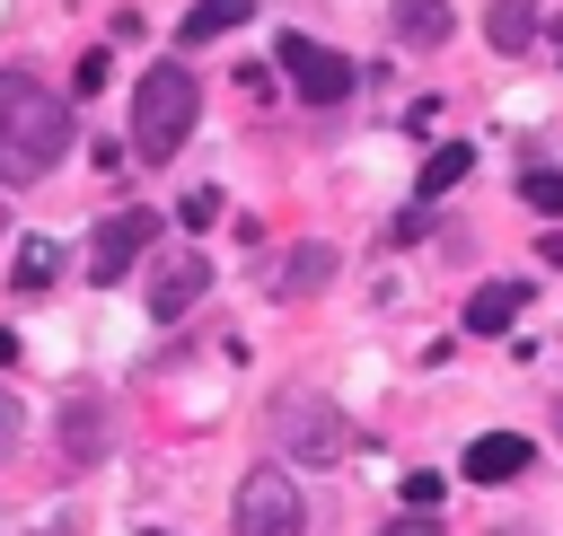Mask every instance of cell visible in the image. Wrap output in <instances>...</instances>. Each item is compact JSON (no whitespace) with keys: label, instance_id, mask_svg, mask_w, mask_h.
Listing matches in <instances>:
<instances>
[{"label":"cell","instance_id":"2","mask_svg":"<svg viewBox=\"0 0 563 536\" xmlns=\"http://www.w3.org/2000/svg\"><path fill=\"white\" fill-rule=\"evenodd\" d=\"M194 114H202V88H194V70H185V62L141 70V97H132V149H141V167H167V158L185 149Z\"/></svg>","mask_w":563,"mask_h":536},{"label":"cell","instance_id":"18","mask_svg":"<svg viewBox=\"0 0 563 536\" xmlns=\"http://www.w3.org/2000/svg\"><path fill=\"white\" fill-rule=\"evenodd\" d=\"M440 492H449V483H440V474H431V466H413V474H405V510H431V501H440Z\"/></svg>","mask_w":563,"mask_h":536},{"label":"cell","instance_id":"17","mask_svg":"<svg viewBox=\"0 0 563 536\" xmlns=\"http://www.w3.org/2000/svg\"><path fill=\"white\" fill-rule=\"evenodd\" d=\"M519 193H528V211L563 220V167H528V176H519Z\"/></svg>","mask_w":563,"mask_h":536},{"label":"cell","instance_id":"5","mask_svg":"<svg viewBox=\"0 0 563 536\" xmlns=\"http://www.w3.org/2000/svg\"><path fill=\"white\" fill-rule=\"evenodd\" d=\"M282 70H290V88H299V105H343L352 97V62L334 53V44H317V35H282Z\"/></svg>","mask_w":563,"mask_h":536},{"label":"cell","instance_id":"16","mask_svg":"<svg viewBox=\"0 0 563 536\" xmlns=\"http://www.w3.org/2000/svg\"><path fill=\"white\" fill-rule=\"evenodd\" d=\"M53 272H62V246H53V237H26V255H18V290H44Z\"/></svg>","mask_w":563,"mask_h":536},{"label":"cell","instance_id":"21","mask_svg":"<svg viewBox=\"0 0 563 536\" xmlns=\"http://www.w3.org/2000/svg\"><path fill=\"white\" fill-rule=\"evenodd\" d=\"M387 536H440V527H431V510H405V518H396Z\"/></svg>","mask_w":563,"mask_h":536},{"label":"cell","instance_id":"10","mask_svg":"<svg viewBox=\"0 0 563 536\" xmlns=\"http://www.w3.org/2000/svg\"><path fill=\"white\" fill-rule=\"evenodd\" d=\"M519 308H528V281H484V290L466 299V334H510Z\"/></svg>","mask_w":563,"mask_h":536},{"label":"cell","instance_id":"19","mask_svg":"<svg viewBox=\"0 0 563 536\" xmlns=\"http://www.w3.org/2000/svg\"><path fill=\"white\" fill-rule=\"evenodd\" d=\"M18 431H26V413H18V395H9V387H0V457H9V448H18Z\"/></svg>","mask_w":563,"mask_h":536},{"label":"cell","instance_id":"15","mask_svg":"<svg viewBox=\"0 0 563 536\" xmlns=\"http://www.w3.org/2000/svg\"><path fill=\"white\" fill-rule=\"evenodd\" d=\"M97 439H106V413H97V404H70V413H62V448H70V466H88Z\"/></svg>","mask_w":563,"mask_h":536},{"label":"cell","instance_id":"8","mask_svg":"<svg viewBox=\"0 0 563 536\" xmlns=\"http://www.w3.org/2000/svg\"><path fill=\"white\" fill-rule=\"evenodd\" d=\"M528 457H537V448H528L519 431H484V439L457 457V474H466V483H510V474H528Z\"/></svg>","mask_w":563,"mask_h":536},{"label":"cell","instance_id":"14","mask_svg":"<svg viewBox=\"0 0 563 536\" xmlns=\"http://www.w3.org/2000/svg\"><path fill=\"white\" fill-rule=\"evenodd\" d=\"M466 167H475V149H466V141H449V149H431V158H422V202H440V193H449V185H457Z\"/></svg>","mask_w":563,"mask_h":536},{"label":"cell","instance_id":"12","mask_svg":"<svg viewBox=\"0 0 563 536\" xmlns=\"http://www.w3.org/2000/svg\"><path fill=\"white\" fill-rule=\"evenodd\" d=\"M246 18H255V0H194V9H185V26H176V44H211V35L246 26Z\"/></svg>","mask_w":563,"mask_h":536},{"label":"cell","instance_id":"11","mask_svg":"<svg viewBox=\"0 0 563 536\" xmlns=\"http://www.w3.org/2000/svg\"><path fill=\"white\" fill-rule=\"evenodd\" d=\"M396 35H405L413 53H431V44L457 35V9H449V0H396Z\"/></svg>","mask_w":563,"mask_h":536},{"label":"cell","instance_id":"13","mask_svg":"<svg viewBox=\"0 0 563 536\" xmlns=\"http://www.w3.org/2000/svg\"><path fill=\"white\" fill-rule=\"evenodd\" d=\"M484 35H493V53H528L537 9H528V0H493V9H484Z\"/></svg>","mask_w":563,"mask_h":536},{"label":"cell","instance_id":"22","mask_svg":"<svg viewBox=\"0 0 563 536\" xmlns=\"http://www.w3.org/2000/svg\"><path fill=\"white\" fill-rule=\"evenodd\" d=\"M44 536H79V527H70V518H62V527H44Z\"/></svg>","mask_w":563,"mask_h":536},{"label":"cell","instance_id":"4","mask_svg":"<svg viewBox=\"0 0 563 536\" xmlns=\"http://www.w3.org/2000/svg\"><path fill=\"white\" fill-rule=\"evenodd\" d=\"M238 536H308V501L282 466H255L238 483Z\"/></svg>","mask_w":563,"mask_h":536},{"label":"cell","instance_id":"7","mask_svg":"<svg viewBox=\"0 0 563 536\" xmlns=\"http://www.w3.org/2000/svg\"><path fill=\"white\" fill-rule=\"evenodd\" d=\"M202 290H211V255L176 246V255H158V272H150V316H185Z\"/></svg>","mask_w":563,"mask_h":536},{"label":"cell","instance_id":"3","mask_svg":"<svg viewBox=\"0 0 563 536\" xmlns=\"http://www.w3.org/2000/svg\"><path fill=\"white\" fill-rule=\"evenodd\" d=\"M343 439H352V431H343V413H334L317 387H282V395H273V448H282L290 466H334Z\"/></svg>","mask_w":563,"mask_h":536},{"label":"cell","instance_id":"1","mask_svg":"<svg viewBox=\"0 0 563 536\" xmlns=\"http://www.w3.org/2000/svg\"><path fill=\"white\" fill-rule=\"evenodd\" d=\"M70 141H79L70 105L35 70H0V185H44Z\"/></svg>","mask_w":563,"mask_h":536},{"label":"cell","instance_id":"9","mask_svg":"<svg viewBox=\"0 0 563 536\" xmlns=\"http://www.w3.org/2000/svg\"><path fill=\"white\" fill-rule=\"evenodd\" d=\"M334 281V246L325 237H308V246H290L282 264H273V299H308V290H325Z\"/></svg>","mask_w":563,"mask_h":536},{"label":"cell","instance_id":"6","mask_svg":"<svg viewBox=\"0 0 563 536\" xmlns=\"http://www.w3.org/2000/svg\"><path fill=\"white\" fill-rule=\"evenodd\" d=\"M150 246H158V211H114V220H97V237H88V281H123Z\"/></svg>","mask_w":563,"mask_h":536},{"label":"cell","instance_id":"20","mask_svg":"<svg viewBox=\"0 0 563 536\" xmlns=\"http://www.w3.org/2000/svg\"><path fill=\"white\" fill-rule=\"evenodd\" d=\"M220 220V193H185V228H211Z\"/></svg>","mask_w":563,"mask_h":536}]
</instances>
